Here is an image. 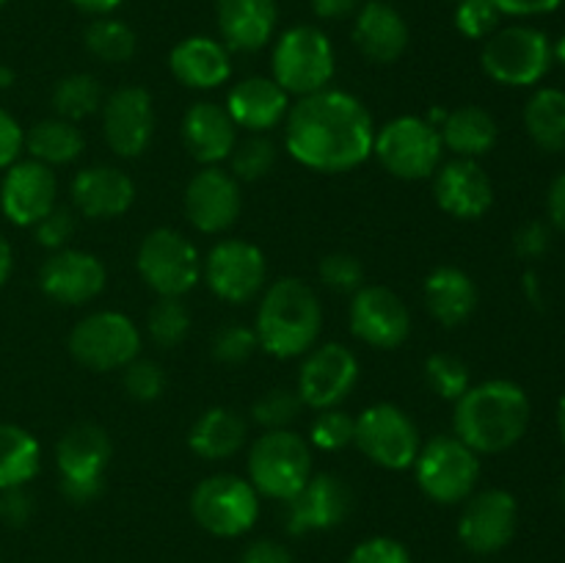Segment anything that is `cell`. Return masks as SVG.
<instances>
[{"instance_id":"6da1fadb","label":"cell","mask_w":565,"mask_h":563,"mask_svg":"<svg viewBox=\"0 0 565 563\" xmlns=\"http://www.w3.org/2000/svg\"><path fill=\"white\" fill-rule=\"evenodd\" d=\"M375 125L367 105L342 88L298 97L285 116V149L312 171L340 174L373 155Z\"/></svg>"},{"instance_id":"7a4b0ae2","label":"cell","mask_w":565,"mask_h":563,"mask_svg":"<svg viewBox=\"0 0 565 563\" xmlns=\"http://www.w3.org/2000/svg\"><path fill=\"white\" fill-rule=\"evenodd\" d=\"M530 397L524 386L508 379L472 384L456 401L452 434L478 456L511 450L522 442L530 425Z\"/></svg>"},{"instance_id":"3957f363","label":"cell","mask_w":565,"mask_h":563,"mask_svg":"<svg viewBox=\"0 0 565 563\" xmlns=\"http://www.w3.org/2000/svg\"><path fill=\"white\" fill-rule=\"evenodd\" d=\"M323 329V304L318 293L296 276H281L259 296L257 340L276 359H296L318 346Z\"/></svg>"},{"instance_id":"277c9868","label":"cell","mask_w":565,"mask_h":563,"mask_svg":"<svg viewBox=\"0 0 565 563\" xmlns=\"http://www.w3.org/2000/svg\"><path fill=\"white\" fill-rule=\"evenodd\" d=\"M309 478L312 445L296 431H265L248 450V484L259 497L290 502Z\"/></svg>"},{"instance_id":"5b68a950","label":"cell","mask_w":565,"mask_h":563,"mask_svg":"<svg viewBox=\"0 0 565 563\" xmlns=\"http://www.w3.org/2000/svg\"><path fill=\"white\" fill-rule=\"evenodd\" d=\"M270 70H274V81L287 94L307 97V94L323 92L337 72L334 44L320 28L292 25L276 39Z\"/></svg>"},{"instance_id":"8992f818","label":"cell","mask_w":565,"mask_h":563,"mask_svg":"<svg viewBox=\"0 0 565 563\" xmlns=\"http://www.w3.org/2000/svg\"><path fill=\"white\" fill-rule=\"evenodd\" d=\"M114 445L108 431L97 423H77L66 431L55 445V467H58L61 495L72 506H88L105 491V469H108Z\"/></svg>"},{"instance_id":"52a82bcc","label":"cell","mask_w":565,"mask_h":563,"mask_svg":"<svg viewBox=\"0 0 565 563\" xmlns=\"http://www.w3.org/2000/svg\"><path fill=\"white\" fill-rule=\"evenodd\" d=\"M552 42L533 25L497 28L483 44L480 66L500 86H535L552 70Z\"/></svg>"},{"instance_id":"ba28073f","label":"cell","mask_w":565,"mask_h":563,"mask_svg":"<svg viewBox=\"0 0 565 563\" xmlns=\"http://www.w3.org/2000/svg\"><path fill=\"white\" fill-rule=\"evenodd\" d=\"M414 478L428 500L439 506H458L475 495L480 480V456L456 434L434 436L419 447Z\"/></svg>"},{"instance_id":"9c48e42d","label":"cell","mask_w":565,"mask_h":563,"mask_svg":"<svg viewBox=\"0 0 565 563\" xmlns=\"http://www.w3.org/2000/svg\"><path fill=\"white\" fill-rule=\"evenodd\" d=\"M439 130L425 116H397L375 130L373 155L397 180H428L441 163Z\"/></svg>"},{"instance_id":"30bf717a","label":"cell","mask_w":565,"mask_h":563,"mask_svg":"<svg viewBox=\"0 0 565 563\" xmlns=\"http://www.w3.org/2000/svg\"><path fill=\"white\" fill-rule=\"evenodd\" d=\"M136 268L158 298H182L202 279L199 248L171 226H158L143 235L136 252Z\"/></svg>"},{"instance_id":"8fae6325","label":"cell","mask_w":565,"mask_h":563,"mask_svg":"<svg viewBox=\"0 0 565 563\" xmlns=\"http://www.w3.org/2000/svg\"><path fill=\"white\" fill-rule=\"evenodd\" d=\"M191 513L202 530L218 539H237L259 519V495L248 478L215 472L191 495Z\"/></svg>"},{"instance_id":"7c38bea8","label":"cell","mask_w":565,"mask_h":563,"mask_svg":"<svg viewBox=\"0 0 565 563\" xmlns=\"http://www.w3.org/2000/svg\"><path fill=\"white\" fill-rule=\"evenodd\" d=\"M72 359L94 373L125 370L141 353V331L127 315L103 309L77 320L70 331Z\"/></svg>"},{"instance_id":"4fadbf2b","label":"cell","mask_w":565,"mask_h":563,"mask_svg":"<svg viewBox=\"0 0 565 563\" xmlns=\"http://www.w3.org/2000/svg\"><path fill=\"white\" fill-rule=\"evenodd\" d=\"M353 445L379 467L403 472L414 467L423 442H419L417 423L401 406L373 403L362 414H356Z\"/></svg>"},{"instance_id":"5bb4252c","label":"cell","mask_w":565,"mask_h":563,"mask_svg":"<svg viewBox=\"0 0 565 563\" xmlns=\"http://www.w3.org/2000/svg\"><path fill=\"white\" fill-rule=\"evenodd\" d=\"M202 279L221 301L248 304L263 296L268 263L259 246L241 237H226L215 243L202 259Z\"/></svg>"},{"instance_id":"9a60e30c","label":"cell","mask_w":565,"mask_h":563,"mask_svg":"<svg viewBox=\"0 0 565 563\" xmlns=\"http://www.w3.org/2000/svg\"><path fill=\"white\" fill-rule=\"evenodd\" d=\"M356 353L342 346V342H323V346H315L312 351L303 353L296 392L303 406L320 412V408L340 406L356 390Z\"/></svg>"},{"instance_id":"2e32d148","label":"cell","mask_w":565,"mask_h":563,"mask_svg":"<svg viewBox=\"0 0 565 563\" xmlns=\"http://www.w3.org/2000/svg\"><path fill=\"white\" fill-rule=\"evenodd\" d=\"M519 502L505 489L475 491L463 500L458 539L475 555H494L516 535Z\"/></svg>"},{"instance_id":"e0dca14e","label":"cell","mask_w":565,"mask_h":563,"mask_svg":"<svg viewBox=\"0 0 565 563\" xmlns=\"http://www.w3.org/2000/svg\"><path fill=\"white\" fill-rule=\"evenodd\" d=\"M351 331L359 342L379 351H395L412 334V312L395 290L364 285L351 298Z\"/></svg>"},{"instance_id":"ac0fdd59","label":"cell","mask_w":565,"mask_h":563,"mask_svg":"<svg viewBox=\"0 0 565 563\" xmlns=\"http://www.w3.org/2000/svg\"><path fill=\"white\" fill-rule=\"evenodd\" d=\"M103 136L119 158H141L154 136L152 94L141 86H121L103 103Z\"/></svg>"},{"instance_id":"d6986e66","label":"cell","mask_w":565,"mask_h":563,"mask_svg":"<svg viewBox=\"0 0 565 563\" xmlns=\"http://www.w3.org/2000/svg\"><path fill=\"white\" fill-rule=\"evenodd\" d=\"M185 215L204 235H221L241 219V182L221 166H204L185 185Z\"/></svg>"},{"instance_id":"ffe728a7","label":"cell","mask_w":565,"mask_h":563,"mask_svg":"<svg viewBox=\"0 0 565 563\" xmlns=\"http://www.w3.org/2000/svg\"><path fill=\"white\" fill-rule=\"evenodd\" d=\"M353 511V491L340 475L312 472L301 491L287 502V533L309 535L334 530Z\"/></svg>"},{"instance_id":"44dd1931","label":"cell","mask_w":565,"mask_h":563,"mask_svg":"<svg viewBox=\"0 0 565 563\" xmlns=\"http://www.w3.org/2000/svg\"><path fill=\"white\" fill-rule=\"evenodd\" d=\"M58 204V180L39 160H17L0 182V210L17 226H33Z\"/></svg>"},{"instance_id":"7402d4cb","label":"cell","mask_w":565,"mask_h":563,"mask_svg":"<svg viewBox=\"0 0 565 563\" xmlns=\"http://www.w3.org/2000/svg\"><path fill=\"white\" fill-rule=\"evenodd\" d=\"M105 265L97 254L81 252V248H58L50 252L39 268V287L44 296L55 304L77 307L105 290Z\"/></svg>"},{"instance_id":"603a6c76","label":"cell","mask_w":565,"mask_h":563,"mask_svg":"<svg viewBox=\"0 0 565 563\" xmlns=\"http://www.w3.org/2000/svg\"><path fill=\"white\" fill-rule=\"evenodd\" d=\"M434 199L458 221L483 219L494 204V185L478 160L456 158L436 169Z\"/></svg>"},{"instance_id":"cb8c5ba5","label":"cell","mask_w":565,"mask_h":563,"mask_svg":"<svg viewBox=\"0 0 565 563\" xmlns=\"http://www.w3.org/2000/svg\"><path fill=\"white\" fill-rule=\"evenodd\" d=\"M70 196L75 213L86 219H119L136 202V182L119 166H86L72 177Z\"/></svg>"},{"instance_id":"d4e9b609","label":"cell","mask_w":565,"mask_h":563,"mask_svg":"<svg viewBox=\"0 0 565 563\" xmlns=\"http://www.w3.org/2000/svg\"><path fill=\"white\" fill-rule=\"evenodd\" d=\"M353 44L373 64H395L408 47V22L386 0H367L353 20Z\"/></svg>"},{"instance_id":"484cf974","label":"cell","mask_w":565,"mask_h":563,"mask_svg":"<svg viewBox=\"0 0 565 563\" xmlns=\"http://www.w3.org/2000/svg\"><path fill=\"white\" fill-rule=\"evenodd\" d=\"M290 105V94L274 77L254 75L230 88L224 108L235 127L248 132H268L285 121Z\"/></svg>"},{"instance_id":"4316f807","label":"cell","mask_w":565,"mask_h":563,"mask_svg":"<svg viewBox=\"0 0 565 563\" xmlns=\"http://www.w3.org/2000/svg\"><path fill=\"white\" fill-rule=\"evenodd\" d=\"M215 20L226 50L254 53L274 39L279 9L276 0H215Z\"/></svg>"},{"instance_id":"83f0119b","label":"cell","mask_w":565,"mask_h":563,"mask_svg":"<svg viewBox=\"0 0 565 563\" xmlns=\"http://www.w3.org/2000/svg\"><path fill=\"white\" fill-rule=\"evenodd\" d=\"M182 141L193 160L202 166H218L221 160H230L235 149L237 127L224 105L202 99V103H193L182 116Z\"/></svg>"},{"instance_id":"f1b7e54d","label":"cell","mask_w":565,"mask_h":563,"mask_svg":"<svg viewBox=\"0 0 565 563\" xmlns=\"http://www.w3.org/2000/svg\"><path fill=\"white\" fill-rule=\"evenodd\" d=\"M169 70L185 88L210 92L230 81L232 59L224 42L213 36H188L169 53Z\"/></svg>"},{"instance_id":"f546056e","label":"cell","mask_w":565,"mask_h":563,"mask_svg":"<svg viewBox=\"0 0 565 563\" xmlns=\"http://www.w3.org/2000/svg\"><path fill=\"white\" fill-rule=\"evenodd\" d=\"M423 298L436 323H441L445 329H456L472 318L480 293L467 270L456 268V265H439L425 279Z\"/></svg>"},{"instance_id":"4dcf8cb0","label":"cell","mask_w":565,"mask_h":563,"mask_svg":"<svg viewBox=\"0 0 565 563\" xmlns=\"http://www.w3.org/2000/svg\"><path fill=\"white\" fill-rule=\"evenodd\" d=\"M248 425L235 408L213 406L196 417L188 431V447L204 461H224L246 445Z\"/></svg>"},{"instance_id":"1f68e13d","label":"cell","mask_w":565,"mask_h":563,"mask_svg":"<svg viewBox=\"0 0 565 563\" xmlns=\"http://www.w3.org/2000/svg\"><path fill=\"white\" fill-rule=\"evenodd\" d=\"M439 136L445 149H450L456 158L478 160L494 149L500 127H497L494 116L480 105H461L456 110H447Z\"/></svg>"},{"instance_id":"d6a6232c","label":"cell","mask_w":565,"mask_h":563,"mask_svg":"<svg viewBox=\"0 0 565 563\" xmlns=\"http://www.w3.org/2000/svg\"><path fill=\"white\" fill-rule=\"evenodd\" d=\"M86 149V138H83L81 127L75 121H66L61 116L53 119L36 121L31 130L25 132V152L31 160H39L44 166H66L75 163Z\"/></svg>"},{"instance_id":"836d02e7","label":"cell","mask_w":565,"mask_h":563,"mask_svg":"<svg viewBox=\"0 0 565 563\" xmlns=\"http://www.w3.org/2000/svg\"><path fill=\"white\" fill-rule=\"evenodd\" d=\"M524 130L544 152H565V92L539 88L524 105Z\"/></svg>"},{"instance_id":"e575fe53","label":"cell","mask_w":565,"mask_h":563,"mask_svg":"<svg viewBox=\"0 0 565 563\" xmlns=\"http://www.w3.org/2000/svg\"><path fill=\"white\" fill-rule=\"evenodd\" d=\"M42 469V447L31 431L0 423V489L28 486Z\"/></svg>"},{"instance_id":"d590c367","label":"cell","mask_w":565,"mask_h":563,"mask_svg":"<svg viewBox=\"0 0 565 563\" xmlns=\"http://www.w3.org/2000/svg\"><path fill=\"white\" fill-rule=\"evenodd\" d=\"M53 103L55 116L66 121H81L86 116L97 114L105 103V92H103V83L97 81L94 75L88 72H72V75L61 77L53 88Z\"/></svg>"},{"instance_id":"8d00e7d4","label":"cell","mask_w":565,"mask_h":563,"mask_svg":"<svg viewBox=\"0 0 565 563\" xmlns=\"http://www.w3.org/2000/svg\"><path fill=\"white\" fill-rule=\"evenodd\" d=\"M86 50L94 59L105 61V64H121L136 55L138 39L127 22L114 20V17H97L92 25L83 33Z\"/></svg>"},{"instance_id":"74e56055","label":"cell","mask_w":565,"mask_h":563,"mask_svg":"<svg viewBox=\"0 0 565 563\" xmlns=\"http://www.w3.org/2000/svg\"><path fill=\"white\" fill-rule=\"evenodd\" d=\"M147 331L154 346L177 348L191 331V312L182 298H158L147 312Z\"/></svg>"},{"instance_id":"f35d334b","label":"cell","mask_w":565,"mask_h":563,"mask_svg":"<svg viewBox=\"0 0 565 563\" xmlns=\"http://www.w3.org/2000/svg\"><path fill=\"white\" fill-rule=\"evenodd\" d=\"M276 163V144L265 132H252L235 144L230 155V174L237 182L263 180Z\"/></svg>"},{"instance_id":"ab89813d","label":"cell","mask_w":565,"mask_h":563,"mask_svg":"<svg viewBox=\"0 0 565 563\" xmlns=\"http://www.w3.org/2000/svg\"><path fill=\"white\" fill-rule=\"evenodd\" d=\"M425 381H428V386L436 395L452 403L472 386V375H469L467 362L452 357V353H430L425 359Z\"/></svg>"},{"instance_id":"60d3db41","label":"cell","mask_w":565,"mask_h":563,"mask_svg":"<svg viewBox=\"0 0 565 563\" xmlns=\"http://www.w3.org/2000/svg\"><path fill=\"white\" fill-rule=\"evenodd\" d=\"M353 434H356V417L345 412L340 406L320 408L315 414L312 425H309V445L318 447V450L337 453L342 447L353 445Z\"/></svg>"},{"instance_id":"b9f144b4","label":"cell","mask_w":565,"mask_h":563,"mask_svg":"<svg viewBox=\"0 0 565 563\" xmlns=\"http://www.w3.org/2000/svg\"><path fill=\"white\" fill-rule=\"evenodd\" d=\"M303 401L298 397L296 390H285V386H276V390H268L263 397H257L252 406L254 423L263 425L265 431H281L290 428L292 423L301 414Z\"/></svg>"},{"instance_id":"7bdbcfd3","label":"cell","mask_w":565,"mask_h":563,"mask_svg":"<svg viewBox=\"0 0 565 563\" xmlns=\"http://www.w3.org/2000/svg\"><path fill=\"white\" fill-rule=\"evenodd\" d=\"M259 348L257 331L246 323H226L213 334L210 351L221 364H243Z\"/></svg>"},{"instance_id":"ee69618b","label":"cell","mask_w":565,"mask_h":563,"mask_svg":"<svg viewBox=\"0 0 565 563\" xmlns=\"http://www.w3.org/2000/svg\"><path fill=\"white\" fill-rule=\"evenodd\" d=\"M318 276L329 290L334 293H356L364 287V265L362 259L348 252L326 254L318 265Z\"/></svg>"},{"instance_id":"f6af8a7d","label":"cell","mask_w":565,"mask_h":563,"mask_svg":"<svg viewBox=\"0 0 565 563\" xmlns=\"http://www.w3.org/2000/svg\"><path fill=\"white\" fill-rule=\"evenodd\" d=\"M121 381L127 395L138 403H154L166 392V370L152 359H132Z\"/></svg>"},{"instance_id":"bcb514c9","label":"cell","mask_w":565,"mask_h":563,"mask_svg":"<svg viewBox=\"0 0 565 563\" xmlns=\"http://www.w3.org/2000/svg\"><path fill=\"white\" fill-rule=\"evenodd\" d=\"M500 9L491 0H458L456 28L467 39H489L500 28Z\"/></svg>"},{"instance_id":"7dc6e473","label":"cell","mask_w":565,"mask_h":563,"mask_svg":"<svg viewBox=\"0 0 565 563\" xmlns=\"http://www.w3.org/2000/svg\"><path fill=\"white\" fill-rule=\"evenodd\" d=\"M31 230L39 246L50 248V252L66 248V243L75 235V210L64 208V204H55V208L50 210L39 224H33Z\"/></svg>"},{"instance_id":"c3c4849f","label":"cell","mask_w":565,"mask_h":563,"mask_svg":"<svg viewBox=\"0 0 565 563\" xmlns=\"http://www.w3.org/2000/svg\"><path fill=\"white\" fill-rule=\"evenodd\" d=\"M348 563H412V555H408V550L397 539L375 535V539L362 541L351 552Z\"/></svg>"},{"instance_id":"681fc988","label":"cell","mask_w":565,"mask_h":563,"mask_svg":"<svg viewBox=\"0 0 565 563\" xmlns=\"http://www.w3.org/2000/svg\"><path fill=\"white\" fill-rule=\"evenodd\" d=\"M552 243V230L544 221H527L513 232V252L522 259H539Z\"/></svg>"},{"instance_id":"f907efd6","label":"cell","mask_w":565,"mask_h":563,"mask_svg":"<svg viewBox=\"0 0 565 563\" xmlns=\"http://www.w3.org/2000/svg\"><path fill=\"white\" fill-rule=\"evenodd\" d=\"M33 517V495L25 486L0 489V522L9 528H22Z\"/></svg>"},{"instance_id":"816d5d0a","label":"cell","mask_w":565,"mask_h":563,"mask_svg":"<svg viewBox=\"0 0 565 563\" xmlns=\"http://www.w3.org/2000/svg\"><path fill=\"white\" fill-rule=\"evenodd\" d=\"M22 152H25V130L9 110L0 108V171L14 166Z\"/></svg>"},{"instance_id":"f5cc1de1","label":"cell","mask_w":565,"mask_h":563,"mask_svg":"<svg viewBox=\"0 0 565 563\" xmlns=\"http://www.w3.org/2000/svg\"><path fill=\"white\" fill-rule=\"evenodd\" d=\"M241 563H292V555L287 546H281L274 539H259L246 546Z\"/></svg>"},{"instance_id":"db71d44e","label":"cell","mask_w":565,"mask_h":563,"mask_svg":"<svg viewBox=\"0 0 565 563\" xmlns=\"http://www.w3.org/2000/svg\"><path fill=\"white\" fill-rule=\"evenodd\" d=\"M508 17H539L555 11L563 0H491Z\"/></svg>"},{"instance_id":"11a10c76","label":"cell","mask_w":565,"mask_h":563,"mask_svg":"<svg viewBox=\"0 0 565 563\" xmlns=\"http://www.w3.org/2000/svg\"><path fill=\"white\" fill-rule=\"evenodd\" d=\"M546 213H550V224L565 232V171L552 180L550 193H546Z\"/></svg>"},{"instance_id":"9f6ffc18","label":"cell","mask_w":565,"mask_h":563,"mask_svg":"<svg viewBox=\"0 0 565 563\" xmlns=\"http://www.w3.org/2000/svg\"><path fill=\"white\" fill-rule=\"evenodd\" d=\"M362 0H312V11L320 20H345L359 11Z\"/></svg>"},{"instance_id":"6f0895ef","label":"cell","mask_w":565,"mask_h":563,"mask_svg":"<svg viewBox=\"0 0 565 563\" xmlns=\"http://www.w3.org/2000/svg\"><path fill=\"white\" fill-rule=\"evenodd\" d=\"M121 3H125V0H72L75 9L86 11V14H94V17H108L110 11L119 9Z\"/></svg>"},{"instance_id":"680465c9","label":"cell","mask_w":565,"mask_h":563,"mask_svg":"<svg viewBox=\"0 0 565 563\" xmlns=\"http://www.w3.org/2000/svg\"><path fill=\"white\" fill-rule=\"evenodd\" d=\"M11 270H14V252H11V243L0 235V287L9 282Z\"/></svg>"},{"instance_id":"91938a15","label":"cell","mask_w":565,"mask_h":563,"mask_svg":"<svg viewBox=\"0 0 565 563\" xmlns=\"http://www.w3.org/2000/svg\"><path fill=\"white\" fill-rule=\"evenodd\" d=\"M524 290H527L530 301L541 304V285H539V276H535L533 270H527V274H524Z\"/></svg>"},{"instance_id":"94428289","label":"cell","mask_w":565,"mask_h":563,"mask_svg":"<svg viewBox=\"0 0 565 563\" xmlns=\"http://www.w3.org/2000/svg\"><path fill=\"white\" fill-rule=\"evenodd\" d=\"M14 81H17L14 70H11V66H6V64H0V92H3V88L14 86Z\"/></svg>"},{"instance_id":"6125c7cd","label":"cell","mask_w":565,"mask_h":563,"mask_svg":"<svg viewBox=\"0 0 565 563\" xmlns=\"http://www.w3.org/2000/svg\"><path fill=\"white\" fill-rule=\"evenodd\" d=\"M552 59H555L557 64L565 66V33H563L561 39H557L555 44H552Z\"/></svg>"},{"instance_id":"be15d7a7","label":"cell","mask_w":565,"mask_h":563,"mask_svg":"<svg viewBox=\"0 0 565 563\" xmlns=\"http://www.w3.org/2000/svg\"><path fill=\"white\" fill-rule=\"evenodd\" d=\"M557 431H561V439H563V447H565V392H563L561 403H557Z\"/></svg>"},{"instance_id":"e7e4bbea","label":"cell","mask_w":565,"mask_h":563,"mask_svg":"<svg viewBox=\"0 0 565 563\" xmlns=\"http://www.w3.org/2000/svg\"><path fill=\"white\" fill-rule=\"evenodd\" d=\"M561 502H563V508H565V475H563V484H561Z\"/></svg>"},{"instance_id":"03108f58","label":"cell","mask_w":565,"mask_h":563,"mask_svg":"<svg viewBox=\"0 0 565 563\" xmlns=\"http://www.w3.org/2000/svg\"><path fill=\"white\" fill-rule=\"evenodd\" d=\"M6 3H9V0H0V6H6Z\"/></svg>"},{"instance_id":"003e7915","label":"cell","mask_w":565,"mask_h":563,"mask_svg":"<svg viewBox=\"0 0 565 563\" xmlns=\"http://www.w3.org/2000/svg\"><path fill=\"white\" fill-rule=\"evenodd\" d=\"M450 3H458V0H450Z\"/></svg>"}]
</instances>
